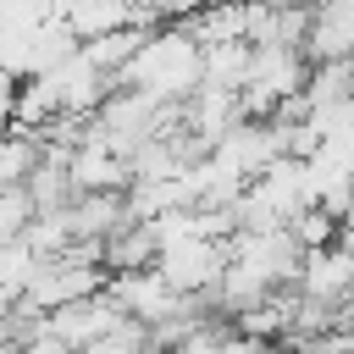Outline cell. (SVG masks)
Wrapping results in <instances>:
<instances>
[{
	"mask_svg": "<svg viewBox=\"0 0 354 354\" xmlns=\"http://www.w3.org/2000/svg\"><path fill=\"white\" fill-rule=\"evenodd\" d=\"M122 88L155 100V105H183L199 88V39L183 22H160L144 33V44L133 50V61L116 72Z\"/></svg>",
	"mask_w": 354,
	"mask_h": 354,
	"instance_id": "6da1fadb",
	"label": "cell"
},
{
	"mask_svg": "<svg viewBox=\"0 0 354 354\" xmlns=\"http://www.w3.org/2000/svg\"><path fill=\"white\" fill-rule=\"evenodd\" d=\"M293 288L304 304H326V310H343V299L354 293V249L348 243H321V249H304L299 271H293Z\"/></svg>",
	"mask_w": 354,
	"mask_h": 354,
	"instance_id": "7a4b0ae2",
	"label": "cell"
}]
</instances>
